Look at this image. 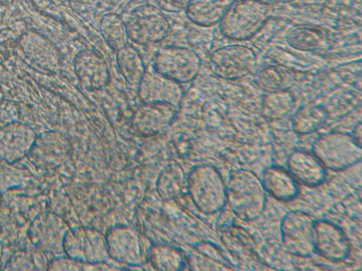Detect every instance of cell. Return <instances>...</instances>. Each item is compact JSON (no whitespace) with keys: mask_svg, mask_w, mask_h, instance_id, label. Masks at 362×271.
<instances>
[{"mask_svg":"<svg viewBox=\"0 0 362 271\" xmlns=\"http://www.w3.org/2000/svg\"><path fill=\"white\" fill-rule=\"evenodd\" d=\"M266 191L261 179L252 171H230L226 185V203L241 220L252 221L260 216L266 205Z\"/></svg>","mask_w":362,"mask_h":271,"instance_id":"1","label":"cell"},{"mask_svg":"<svg viewBox=\"0 0 362 271\" xmlns=\"http://www.w3.org/2000/svg\"><path fill=\"white\" fill-rule=\"evenodd\" d=\"M270 6L260 0H235L221 21L220 30L228 39H252L271 18Z\"/></svg>","mask_w":362,"mask_h":271,"instance_id":"2","label":"cell"},{"mask_svg":"<svg viewBox=\"0 0 362 271\" xmlns=\"http://www.w3.org/2000/svg\"><path fill=\"white\" fill-rule=\"evenodd\" d=\"M190 198L197 208L204 214L221 210L226 203V185L213 165L204 164L193 167L187 177Z\"/></svg>","mask_w":362,"mask_h":271,"instance_id":"3","label":"cell"},{"mask_svg":"<svg viewBox=\"0 0 362 271\" xmlns=\"http://www.w3.org/2000/svg\"><path fill=\"white\" fill-rule=\"evenodd\" d=\"M313 153L322 165L332 171L346 169L361 160L362 149L351 133L332 131L317 137Z\"/></svg>","mask_w":362,"mask_h":271,"instance_id":"4","label":"cell"},{"mask_svg":"<svg viewBox=\"0 0 362 271\" xmlns=\"http://www.w3.org/2000/svg\"><path fill=\"white\" fill-rule=\"evenodd\" d=\"M201 59L193 50L180 46H165L157 52L153 67L160 75L180 84L193 80L201 68Z\"/></svg>","mask_w":362,"mask_h":271,"instance_id":"5","label":"cell"},{"mask_svg":"<svg viewBox=\"0 0 362 271\" xmlns=\"http://www.w3.org/2000/svg\"><path fill=\"white\" fill-rule=\"evenodd\" d=\"M315 219L307 212H287L280 222L283 245L291 255L307 258L315 253Z\"/></svg>","mask_w":362,"mask_h":271,"instance_id":"6","label":"cell"},{"mask_svg":"<svg viewBox=\"0 0 362 271\" xmlns=\"http://www.w3.org/2000/svg\"><path fill=\"white\" fill-rule=\"evenodd\" d=\"M257 66V56L249 47L230 44L214 50L209 57L213 74L221 79L235 80L252 73Z\"/></svg>","mask_w":362,"mask_h":271,"instance_id":"7","label":"cell"},{"mask_svg":"<svg viewBox=\"0 0 362 271\" xmlns=\"http://www.w3.org/2000/svg\"><path fill=\"white\" fill-rule=\"evenodd\" d=\"M129 39L138 44L156 43L170 33V26L157 6L144 4L135 8L126 22Z\"/></svg>","mask_w":362,"mask_h":271,"instance_id":"8","label":"cell"},{"mask_svg":"<svg viewBox=\"0 0 362 271\" xmlns=\"http://www.w3.org/2000/svg\"><path fill=\"white\" fill-rule=\"evenodd\" d=\"M63 250L66 256L88 264L103 263L108 258L105 235L86 227L68 230Z\"/></svg>","mask_w":362,"mask_h":271,"instance_id":"9","label":"cell"},{"mask_svg":"<svg viewBox=\"0 0 362 271\" xmlns=\"http://www.w3.org/2000/svg\"><path fill=\"white\" fill-rule=\"evenodd\" d=\"M23 56L30 66L40 71L58 73L62 66V57L58 48L42 34L28 30L19 39Z\"/></svg>","mask_w":362,"mask_h":271,"instance_id":"10","label":"cell"},{"mask_svg":"<svg viewBox=\"0 0 362 271\" xmlns=\"http://www.w3.org/2000/svg\"><path fill=\"white\" fill-rule=\"evenodd\" d=\"M109 258L129 266L144 263V253L139 232L129 226L115 225L105 234Z\"/></svg>","mask_w":362,"mask_h":271,"instance_id":"11","label":"cell"},{"mask_svg":"<svg viewBox=\"0 0 362 271\" xmlns=\"http://www.w3.org/2000/svg\"><path fill=\"white\" fill-rule=\"evenodd\" d=\"M315 252L323 258L339 262L348 258L351 251L349 238L341 227L327 219L314 222Z\"/></svg>","mask_w":362,"mask_h":271,"instance_id":"12","label":"cell"},{"mask_svg":"<svg viewBox=\"0 0 362 271\" xmlns=\"http://www.w3.org/2000/svg\"><path fill=\"white\" fill-rule=\"evenodd\" d=\"M30 126L13 121L0 127V162L13 164L28 156L36 138Z\"/></svg>","mask_w":362,"mask_h":271,"instance_id":"13","label":"cell"},{"mask_svg":"<svg viewBox=\"0 0 362 271\" xmlns=\"http://www.w3.org/2000/svg\"><path fill=\"white\" fill-rule=\"evenodd\" d=\"M177 108L166 103H144L133 113L132 126L141 136H153L165 129L172 124Z\"/></svg>","mask_w":362,"mask_h":271,"instance_id":"14","label":"cell"},{"mask_svg":"<svg viewBox=\"0 0 362 271\" xmlns=\"http://www.w3.org/2000/svg\"><path fill=\"white\" fill-rule=\"evenodd\" d=\"M69 229L66 222L51 212L39 215L30 226V239L40 249L52 253L64 252L63 243Z\"/></svg>","mask_w":362,"mask_h":271,"instance_id":"15","label":"cell"},{"mask_svg":"<svg viewBox=\"0 0 362 271\" xmlns=\"http://www.w3.org/2000/svg\"><path fill=\"white\" fill-rule=\"evenodd\" d=\"M138 86V95L144 103L160 102L178 107L184 90L176 83L154 71H146Z\"/></svg>","mask_w":362,"mask_h":271,"instance_id":"16","label":"cell"},{"mask_svg":"<svg viewBox=\"0 0 362 271\" xmlns=\"http://www.w3.org/2000/svg\"><path fill=\"white\" fill-rule=\"evenodd\" d=\"M74 69L81 86L89 90H100L110 80L105 61L92 49L81 50L76 55Z\"/></svg>","mask_w":362,"mask_h":271,"instance_id":"17","label":"cell"},{"mask_svg":"<svg viewBox=\"0 0 362 271\" xmlns=\"http://www.w3.org/2000/svg\"><path fill=\"white\" fill-rule=\"evenodd\" d=\"M288 171L293 177L309 187L323 183L327 176L326 168L310 152L293 150L287 159Z\"/></svg>","mask_w":362,"mask_h":271,"instance_id":"18","label":"cell"},{"mask_svg":"<svg viewBox=\"0 0 362 271\" xmlns=\"http://www.w3.org/2000/svg\"><path fill=\"white\" fill-rule=\"evenodd\" d=\"M66 147L67 141L60 133L47 131L37 135L28 156L37 167L48 169L57 164Z\"/></svg>","mask_w":362,"mask_h":271,"instance_id":"19","label":"cell"},{"mask_svg":"<svg viewBox=\"0 0 362 271\" xmlns=\"http://www.w3.org/2000/svg\"><path fill=\"white\" fill-rule=\"evenodd\" d=\"M262 183L267 193L275 199L288 202L296 198L300 189L296 180L284 168L271 166L262 173Z\"/></svg>","mask_w":362,"mask_h":271,"instance_id":"20","label":"cell"},{"mask_svg":"<svg viewBox=\"0 0 362 271\" xmlns=\"http://www.w3.org/2000/svg\"><path fill=\"white\" fill-rule=\"evenodd\" d=\"M235 0H189L185 8L189 20L202 27L218 23Z\"/></svg>","mask_w":362,"mask_h":271,"instance_id":"21","label":"cell"},{"mask_svg":"<svg viewBox=\"0 0 362 271\" xmlns=\"http://www.w3.org/2000/svg\"><path fill=\"white\" fill-rule=\"evenodd\" d=\"M295 79L294 72L281 64L267 66L259 70L255 76V83L265 92L287 90Z\"/></svg>","mask_w":362,"mask_h":271,"instance_id":"22","label":"cell"},{"mask_svg":"<svg viewBox=\"0 0 362 271\" xmlns=\"http://www.w3.org/2000/svg\"><path fill=\"white\" fill-rule=\"evenodd\" d=\"M288 44L303 52H317L327 44L326 31L317 27L303 26L292 29L287 37Z\"/></svg>","mask_w":362,"mask_h":271,"instance_id":"23","label":"cell"},{"mask_svg":"<svg viewBox=\"0 0 362 271\" xmlns=\"http://www.w3.org/2000/svg\"><path fill=\"white\" fill-rule=\"evenodd\" d=\"M295 105L294 95L288 89L266 92L261 102L262 115L269 121L280 120L288 116Z\"/></svg>","mask_w":362,"mask_h":271,"instance_id":"24","label":"cell"},{"mask_svg":"<svg viewBox=\"0 0 362 271\" xmlns=\"http://www.w3.org/2000/svg\"><path fill=\"white\" fill-rule=\"evenodd\" d=\"M327 110L318 105H306L298 108L291 118V128L298 135L312 133L327 121Z\"/></svg>","mask_w":362,"mask_h":271,"instance_id":"25","label":"cell"},{"mask_svg":"<svg viewBox=\"0 0 362 271\" xmlns=\"http://www.w3.org/2000/svg\"><path fill=\"white\" fill-rule=\"evenodd\" d=\"M117 64L124 79L132 85H138L146 72L144 61L139 52L132 45L126 44L117 51Z\"/></svg>","mask_w":362,"mask_h":271,"instance_id":"26","label":"cell"},{"mask_svg":"<svg viewBox=\"0 0 362 271\" xmlns=\"http://www.w3.org/2000/svg\"><path fill=\"white\" fill-rule=\"evenodd\" d=\"M100 31L106 43L113 51H118L129 40L126 23L115 13L104 14L100 21Z\"/></svg>","mask_w":362,"mask_h":271,"instance_id":"27","label":"cell"},{"mask_svg":"<svg viewBox=\"0 0 362 271\" xmlns=\"http://www.w3.org/2000/svg\"><path fill=\"white\" fill-rule=\"evenodd\" d=\"M148 260L151 266L158 270H180L187 264L183 253L167 244L153 245L149 251Z\"/></svg>","mask_w":362,"mask_h":271,"instance_id":"28","label":"cell"},{"mask_svg":"<svg viewBox=\"0 0 362 271\" xmlns=\"http://www.w3.org/2000/svg\"><path fill=\"white\" fill-rule=\"evenodd\" d=\"M187 182L182 168L176 164H169L160 171L156 182L157 191L163 199L177 197Z\"/></svg>","mask_w":362,"mask_h":271,"instance_id":"29","label":"cell"},{"mask_svg":"<svg viewBox=\"0 0 362 271\" xmlns=\"http://www.w3.org/2000/svg\"><path fill=\"white\" fill-rule=\"evenodd\" d=\"M47 270H88V263H82L70 257H59L51 260Z\"/></svg>","mask_w":362,"mask_h":271,"instance_id":"30","label":"cell"},{"mask_svg":"<svg viewBox=\"0 0 362 271\" xmlns=\"http://www.w3.org/2000/svg\"><path fill=\"white\" fill-rule=\"evenodd\" d=\"M72 9L86 20L91 19L98 4V0H69Z\"/></svg>","mask_w":362,"mask_h":271,"instance_id":"31","label":"cell"},{"mask_svg":"<svg viewBox=\"0 0 362 271\" xmlns=\"http://www.w3.org/2000/svg\"><path fill=\"white\" fill-rule=\"evenodd\" d=\"M19 111L13 101L4 100L0 102V119L5 124L18 121Z\"/></svg>","mask_w":362,"mask_h":271,"instance_id":"32","label":"cell"},{"mask_svg":"<svg viewBox=\"0 0 362 271\" xmlns=\"http://www.w3.org/2000/svg\"><path fill=\"white\" fill-rule=\"evenodd\" d=\"M189 0H156L163 11L176 13L185 10Z\"/></svg>","mask_w":362,"mask_h":271,"instance_id":"33","label":"cell"},{"mask_svg":"<svg viewBox=\"0 0 362 271\" xmlns=\"http://www.w3.org/2000/svg\"><path fill=\"white\" fill-rule=\"evenodd\" d=\"M351 135L353 137V138L354 139V140L359 145H361V122H359L358 124H357L355 126Z\"/></svg>","mask_w":362,"mask_h":271,"instance_id":"34","label":"cell"},{"mask_svg":"<svg viewBox=\"0 0 362 271\" xmlns=\"http://www.w3.org/2000/svg\"><path fill=\"white\" fill-rule=\"evenodd\" d=\"M57 1L64 2V1H69V0H57Z\"/></svg>","mask_w":362,"mask_h":271,"instance_id":"35","label":"cell"}]
</instances>
